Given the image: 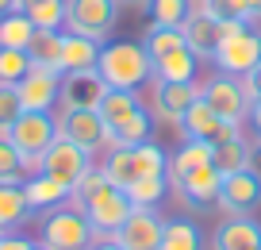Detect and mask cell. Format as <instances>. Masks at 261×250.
Here are the masks:
<instances>
[{
  "label": "cell",
  "mask_w": 261,
  "mask_h": 250,
  "mask_svg": "<svg viewBox=\"0 0 261 250\" xmlns=\"http://www.w3.org/2000/svg\"><path fill=\"white\" fill-rule=\"evenodd\" d=\"M212 250H261V223L253 216H223L212 231Z\"/></svg>",
  "instance_id": "cell-18"
},
{
  "label": "cell",
  "mask_w": 261,
  "mask_h": 250,
  "mask_svg": "<svg viewBox=\"0 0 261 250\" xmlns=\"http://www.w3.org/2000/svg\"><path fill=\"white\" fill-rule=\"evenodd\" d=\"M100 50H104L100 39H89V35H77V31H62V62H58V70L62 73L96 70Z\"/></svg>",
  "instance_id": "cell-20"
},
{
  "label": "cell",
  "mask_w": 261,
  "mask_h": 250,
  "mask_svg": "<svg viewBox=\"0 0 261 250\" xmlns=\"http://www.w3.org/2000/svg\"><path fill=\"white\" fill-rule=\"evenodd\" d=\"M27 162L23 154L12 146L8 135H0V185H19V181H27Z\"/></svg>",
  "instance_id": "cell-36"
},
{
  "label": "cell",
  "mask_w": 261,
  "mask_h": 250,
  "mask_svg": "<svg viewBox=\"0 0 261 250\" xmlns=\"http://www.w3.org/2000/svg\"><path fill=\"white\" fill-rule=\"evenodd\" d=\"M69 204H73L77 212H85V219L92 223L96 239H112V235L127 223V216L135 212L130 196L123 193V189H115L100 166H89V170L81 173V181L73 185Z\"/></svg>",
  "instance_id": "cell-1"
},
{
  "label": "cell",
  "mask_w": 261,
  "mask_h": 250,
  "mask_svg": "<svg viewBox=\"0 0 261 250\" xmlns=\"http://www.w3.org/2000/svg\"><path fill=\"white\" fill-rule=\"evenodd\" d=\"M19 12L39 31H62L65 27V0H19Z\"/></svg>",
  "instance_id": "cell-27"
},
{
  "label": "cell",
  "mask_w": 261,
  "mask_h": 250,
  "mask_svg": "<svg viewBox=\"0 0 261 250\" xmlns=\"http://www.w3.org/2000/svg\"><path fill=\"white\" fill-rule=\"evenodd\" d=\"M158 250H207V239H204V231H200L196 219L177 216V219H165Z\"/></svg>",
  "instance_id": "cell-23"
},
{
  "label": "cell",
  "mask_w": 261,
  "mask_h": 250,
  "mask_svg": "<svg viewBox=\"0 0 261 250\" xmlns=\"http://www.w3.org/2000/svg\"><path fill=\"white\" fill-rule=\"evenodd\" d=\"M0 235H4V231H0Z\"/></svg>",
  "instance_id": "cell-48"
},
{
  "label": "cell",
  "mask_w": 261,
  "mask_h": 250,
  "mask_svg": "<svg viewBox=\"0 0 261 250\" xmlns=\"http://www.w3.org/2000/svg\"><path fill=\"white\" fill-rule=\"evenodd\" d=\"M200 100H204L223 123H238V127H242L246 116H250V93H246L242 77H234V73H223V70L212 73V77L200 85Z\"/></svg>",
  "instance_id": "cell-6"
},
{
  "label": "cell",
  "mask_w": 261,
  "mask_h": 250,
  "mask_svg": "<svg viewBox=\"0 0 261 250\" xmlns=\"http://www.w3.org/2000/svg\"><path fill=\"white\" fill-rule=\"evenodd\" d=\"M242 85H246V93H250V100H261V65H253V70L246 73Z\"/></svg>",
  "instance_id": "cell-40"
},
{
  "label": "cell",
  "mask_w": 261,
  "mask_h": 250,
  "mask_svg": "<svg viewBox=\"0 0 261 250\" xmlns=\"http://www.w3.org/2000/svg\"><path fill=\"white\" fill-rule=\"evenodd\" d=\"M31 204H27L23 181L19 185H0V231H16L31 219Z\"/></svg>",
  "instance_id": "cell-24"
},
{
  "label": "cell",
  "mask_w": 261,
  "mask_h": 250,
  "mask_svg": "<svg viewBox=\"0 0 261 250\" xmlns=\"http://www.w3.org/2000/svg\"><path fill=\"white\" fill-rule=\"evenodd\" d=\"M39 31V27L31 24V19L23 16V12H8V16L0 19V47H12V50H27V42H31V35Z\"/></svg>",
  "instance_id": "cell-35"
},
{
  "label": "cell",
  "mask_w": 261,
  "mask_h": 250,
  "mask_svg": "<svg viewBox=\"0 0 261 250\" xmlns=\"http://www.w3.org/2000/svg\"><path fill=\"white\" fill-rule=\"evenodd\" d=\"M146 19L158 27H180L196 12V0H146Z\"/></svg>",
  "instance_id": "cell-29"
},
{
  "label": "cell",
  "mask_w": 261,
  "mask_h": 250,
  "mask_svg": "<svg viewBox=\"0 0 261 250\" xmlns=\"http://www.w3.org/2000/svg\"><path fill=\"white\" fill-rule=\"evenodd\" d=\"M58 135L69 139V143H77L89 154L112 150V131H108V123L100 120L96 108H62V116H58Z\"/></svg>",
  "instance_id": "cell-8"
},
{
  "label": "cell",
  "mask_w": 261,
  "mask_h": 250,
  "mask_svg": "<svg viewBox=\"0 0 261 250\" xmlns=\"http://www.w3.org/2000/svg\"><path fill=\"white\" fill-rule=\"evenodd\" d=\"M89 166H92V154H89V150H81L77 143H69V139L58 135L54 143L46 146V154L39 158L35 173H46V177H54V181H62V185L73 189Z\"/></svg>",
  "instance_id": "cell-11"
},
{
  "label": "cell",
  "mask_w": 261,
  "mask_h": 250,
  "mask_svg": "<svg viewBox=\"0 0 261 250\" xmlns=\"http://www.w3.org/2000/svg\"><path fill=\"white\" fill-rule=\"evenodd\" d=\"M162 231H165V219H162V208H135L127 216V223L112 235L123 250H158L162 242Z\"/></svg>",
  "instance_id": "cell-14"
},
{
  "label": "cell",
  "mask_w": 261,
  "mask_h": 250,
  "mask_svg": "<svg viewBox=\"0 0 261 250\" xmlns=\"http://www.w3.org/2000/svg\"><path fill=\"white\" fill-rule=\"evenodd\" d=\"M180 35H185V47L192 50L196 58H207V62H212V58H215V47H219V39H223V27L215 24V19L207 16L200 4H196V12L180 24Z\"/></svg>",
  "instance_id": "cell-19"
},
{
  "label": "cell",
  "mask_w": 261,
  "mask_h": 250,
  "mask_svg": "<svg viewBox=\"0 0 261 250\" xmlns=\"http://www.w3.org/2000/svg\"><path fill=\"white\" fill-rule=\"evenodd\" d=\"M27 73H31V58H27V50L0 47V85H19Z\"/></svg>",
  "instance_id": "cell-37"
},
{
  "label": "cell",
  "mask_w": 261,
  "mask_h": 250,
  "mask_svg": "<svg viewBox=\"0 0 261 250\" xmlns=\"http://www.w3.org/2000/svg\"><path fill=\"white\" fill-rule=\"evenodd\" d=\"M23 193H27V204H31V212H54L62 208V204H69V196H73V189L62 185V181L46 177V173H31V177L23 181Z\"/></svg>",
  "instance_id": "cell-21"
},
{
  "label": "cell",
  "mask_w": 261,
  "mask_h": 250,
  "mask_svg": "<svg viewBox=\"0 0 261 250\" xmlns=\"http://www.w3.org/2000/svg\"><path fill=\"white\" fill-rule=\"evenodd\" d=\"M223 27V39L215 47L212 62L219 65L223 73H234V77H246L253 65H261V35L253 27L242 24H219Z\"/></svg>",
  "instance_id": "cell-5"
},
{
  "label": "cell",
  "mask_w": 261,
  "mask_h": 250,
  "mask_svg": "<svg viewBox=\"0 0 261 250\" xmlns=\"http://www.w3.org/2000/svg\"><path fill=\"white\" fill-rule=\"evenodd\" d=\"M219 185H223V173L215 170L212 162H204V166L180 173V177H173V189H177L180 204H185L188 212L215 208V200H219Z\"/></svg>",
  "instance_id": "cell-12"
},
{
  "label": "cell",
  "mask_w": 261,
  "mask_h": 250,
  "mask_svg": "<svg viewBox=\"0 0 261 250\" xmlns=\"http://www.w3.org/2000/svg\"><path fill=\"white\" fill-rule=\"evenodd\" d=\"M196 73H200V58L188 47H180L154 62V81H196Z\"/></svg>",
  "instance_id": "cell-26"
},
{
  "label": "cell",
  "mask_w": 261,
  "mask_h": 250,
  "mask_svg": "<svg viewBox=\"0 0 261 250\" xmlns=\"http://www.w3.org/2000/svg\"><path fill=\"white\" fill-rule=\"evenodd\" d=\"M212 166L223 173V177L246 170V166H253V146L242 139V131H234L230 139H223V143L212 146Z\"/></svg>",
  "instance_id": "cell-22"
},
{
  "label": "cell",
  "mask_w": 261,
  "mask_h": 250,
  "mask_svg": "<svg viewBox=\"0 0 261 250\" xmlns=\"http://www.w3.org/2000/svg\"><path fill=\"white\" fill-rule=\"evenodd\" d=\"M39 242L46 250H92L96 231H92V223L85 219V212H77L73 204H62V208L42 216Z\"/></svg>",
  "instance_id": "cell-4"
},
{
  "label": "cell",
  "mask_w": 261,
  "mask_h": 250,
  "mask_svg": "<svg viewBox=\"0 0 261 250\" xmlns=\"http://www.w3.org/2000/svg\"><path fill=\"white\" fill-rule=\"evenodd\" d=\"M23 116V100H19L16 85H0V135H8L12 123Z\"/></svg>",
  "instance_id": "cell-38"
},
{
  "label": "cell",
  "mask_w": 261,
  "mask_h": 250,
  "mask_svg": "<svg viewBox=\"0 0 261 250\" xmlns=\"http://www.w3.org/2000/svg\"><path fill=\"white\" fill-rule=\"evenodd\" d=\"M19 8V0H0V19L8 16V12H16Z\"/></svg>",
  "instance_id": "cell-43"
},
{
  "label": "cell",
  "mask_w": 261,
  "mask_h": 250,
  "mask_svg": "<svg viewBox=\"0 0 261 250\" xmlns=\"http://www.w3.org/2000/svg\"><path fill=\"white\" fill-rule=\"evenodd\" d=\"M16 89H19V100H23V112H54L58 93H62V73L46 70V65H31V73Z\"/></svg>",
  "instance_id": "cell-15"
},
{
  "label": "cell",
  "mask_w": 261,
  "mask_h": 250,
  "mask_svg": "<svg viewBox=\"0 0 261 250\" xmlns=\"http://www.w3.org/2000/svg\"><path fill=\"white\" fill-rule=\"evenodd\" d=\"M215 208L223 216H257L261 212V170L246 166L238 173H227L219 185V200Z\"/></svg>",
  "instance_id": "cell-9"
},
{
  "label": "cell",
  "mask_w": 261,
  "mask_h": 250,
  "mask_svg": "<svg viewBox=\"0 0 261 250\" xmlns=\"http://www.w3.org/2000/svg\"><path fill=\"white\" fill-rule=\"evenodd\" d=\"M246 120L253 123V135L261 139V100H250V116H246Z\"/></svg>",
  "instance_id": "cell-41"
},
{
  "label": "cell",
  "mask_w": 261,
  "mask_h": 250,
  "mask_svg": "<svg viewBox=\"0 0 261 250\" xmlns=\"http://www.w3.org/2000/svg\"><path fill=\"white\" fill-rule=\"evenodd\" d=\"M200 100V85L196 81H154L150 77V112L154 120L180 123V116Z\"/></svg>",
  "instance_id": "cell-13"
},
{
  "label": "cell",
  "mask_w": 261,
  "mask_h": 250,
  "mask_svg": "<svg viewBox=\"0 0 261 250\" xmlns=\"http://www.w3.org/2000/svg\"><path fill=\"white\" fill-rule=\"evenodd\" d=\"M169 189H173L169 173H158V177L135 181V185L127 189V196H130V204H135V208H162L165 196H169Z\"/></svg>",
  "instance_id": "cell-31"
},
{
  "label": "cell",
  "mask_w": 261,
  "mask_h": 250,
  "mask_svg": "<svg viewBox=\"0 0 261 250\" xmlns=\"http://www.w3.org/2000/svg\"><path fill=\"white\" fill-rule=\"evenodd\" d=\"M100 170L108 173L115 189L127 193L135 181L142 177H158V173H169V154L158 143H142V146H112Z\"/></svg>",
  "instance_id": "cell-2"
},
{
  "label": "cell",
  "mask_w": 261,
  "mask_h": 250,
  "mask_svg": "<svg viewBox=\"0 0 261 250\" xmlns=\"http://www.w3.org/2000/svg\"><path fill=\"white\" fill-rule=\"evenodd\" d=\"M104 93H108V81L100 77V70H73V73H62L58 104L62 108H100Z\"/></svg>",
  "instance_id": "cell-16"
},
{
  "label": "cell",
  "mask_w": 261,
  "mask_h": 250,
  "mask_svg": "<svg viewBox=\"0 0 261 250\" xmlns=\"http://www.w3.org/2000/svg\"><path fill=\"white\" fill-rule=\"evenodd\" d=\"M177 127H180V139H200V143H212V146L223 143V139H230L234 131H242L238 123H223L219 116L204 104V100H196V104L180 116Z\"/></svg>",
  "instance_id": "cell-17"
},
{
  "label": "cell",
  "mask_w": 261,
  "mask_h": 250,
  "mask_svg": "<svg viewBox=\"0 0 261 250\" xmlns=\"http://www.w3.org/2000/svg\"><path fill=\"white\" fill-rule=\"evenodd\" d=\"M96 70L108 81V89H127V93H139L154 77V65H150L142 42H104Z\"/></svg>",
  "instance_id": "cell-3"
},
{
  "label": "cell",
  "mask_w": 261,
  "mask_h": 250,
  "mask_svg": "<svg viewBox=\"0 0 261 250\" xmlns=\"http://www.w3.org/2000/svg\"><path fill=\"white\" fill-rule=\"evenodd\" d=\"M215 24H242L250 27L253 24V12H250V0H196Z\"/></svg>",
  "instance_id": "cell-34"
},
{
  "label": "cell",
  "mask_w": 261,
  "mask_h": 250,
  "mask_svg": "<svg viewBox=\"0 0 261 250\" xmlns=\"http://www.w3.org/2000/svg\"><path fill=\"white\" fill-rule=\"evenodd\" d=\"M253 166H261V139L253 143Z\"/></svg>",
  "instance_id": "cell-44"
},
{
  "label": "cell",
  "mask_w": 261,
  "mask_h": 250,
  "mask_svg": "<svg viewBox=\"0 0 261 250\" xmlns=\"http://www.w3.org/2000/svg\"><path fill=\"white\" fill-rule=\"evenodd\" d=\"M130 4H146V0H130Z\"/></svg>",
  "instance_id": "cell-47"
},
{
  "label": "cell",
  "mask_w": 261,
  "mask_h": 250,
  "mask_svg": "<svg viewBox=\"0 0 261 250\" xmlns=\"http://www.w3.org/2000/svg\"><path fill=\"white\" fill-rule=\"evenodd\" d=\"M8 139H12V146L23 154L27 170L35 173V166H39V158L46 154V146L58 139V120L50 112H23L16 123H12Z\"/></svg>",
  "instance_id": "cell-7"
},
{
  "label": "cell",
  "mask_w": 261,
  "mask_h": 250,
  "mask_svg": "<svg viewBox=\"0 0 261 250\" xmlns=\"http://www.w3.org/2000/svg\"><path fill=\"white\" fill-rule=\"evenodd\" d=\"M119 19V0H65V27L89 39H108Z\"/></svg>",
  "instance_id": "cell-10"
},
{
  "label": "cell",
  "mask_w": 261,
  "mask_h": 250,
  "mask_svg": "<svg viewBox=\"0 0 261 250\" xmlns=\"http://www.w3.org/2000/svg\"><path fill=\"white\" fill-rule=\"evenodd\" d=\"M250 12H253V19H261V0H250Z\"/></svg>",
  "instance_id": "cell-45"
},
{
  "label": "cell",
  "mask_w": 261,
  "mask_h": 250,
  "mask_svg": "<svg viewBox=\"0 0 261 250\" xmlns=\"http://www.w3.org/2000/svg\"><path fill=\"white\" fill-rule=\"evenodd\" d=\"M142 108V100H139V93H127V89H108L104 93V100H100V120L108 123V131H115L119 123H127L130 116Z\"/></svg>",
  "instance_id": "cell-25"
},
{
  "label": "cell",
  "mask_w": 261,
  "mask_h": 250,
  "mask_svg": "<svg viewBox=\"0 0 261 250\" xmlns=\"http://www.w3.org/2000/svg\"><path fill=\"white\" fill-rule=\"evenodd\" d=\"M35 242L27 239V235H16V231H4L0 235V250H31Z\"/></svg>",
  "instance_id": "cell-39"
},
{
  "label": "cell",
  "mask_w": 261,
  "mask_h": 250,
  "mask_svg": "<svg viewBox=\"0 0 261 250\" xmlns=\"http://www.w3.org/2000/svg\"><path fill=\"white\" fill-rule=\"evenodd\" d=\"M31 250H46V246H42V242H35V246H31Z\"/></svg>",
  "instance_id": "cell-46"
},
{
  "label": "cell",
  "mask_w": 261,
  "mask_h": 250,
  "mask_svg": "<svg viewBox=\"0 0 261 250\" xmlns=\"http://www.w3.org/2000/svg\"><path fill=\"white\" fill-rule=\"evenodd\" d=\"M92 250H123V246L115 239H96V242H92Z\"/></svg>",
  "instance_id": "cell-42"
},
{
  "label": "cell",
  "mask_w": 261,
  "mask_h": 250,
  "mask_svg": "<svg viewBox=\"0 0 261 250\" xmlns=\"http://www.w3.org/2000/svg\"><path fill=\"white\" fill-rule=\"evenodd\" d=\"M180 47H185V35H180V27H158V24L146 27L142 50H146L150 65H154L158 58H165V54H173V50H180Z\"/></svg>",
  "instance_id": "cell-33"
},
{
  "label": "cell",
  "mask_w": 261,
  "mask_h": 250,
  "mask_svg": "<svg viewBox=\"0 0 261 250\" xmlns=\"http://www.w3.org/2000/svg\"><path fill=\"white\" fill-rule=\"evenodd\" d=\"M142 143H154V112L139 108L127 123L112 131V146H142Z\"/></svg>",
  "instance_id": "cell-28"
},
{
  "label": "cell",
  "mask_w": 261,
  "mask_h": 250,
  "mask_svg": "<svg viewBox=\"0 0 261 250\" xmlns=\"http://www.w3.org/2000/svg\"><path fill=\"white\" fill-rule=\"evenodd\" d=\"M212 162V143H200V139H180L177 154H169V181L180 177V173L196 170V166H204Z\"/></svg>",
  "instance_id": "cell-30"
},
{
  "label": "cell",
  "mask_w": 261,
  "mask_h": 250,
  "mask_svg": "<svg viewBox=\"0 0 261 250\" xmlns=\"http://www.w3.org/2000/svg\"><path fill=\"white\" fill-rule=\"evenodd\" d=\"M27 58H31V65L58 70V62H62V31H35L31 42H27Z\"/></svg>",
  "instance_id": "cell-32"
}]
</instances>
